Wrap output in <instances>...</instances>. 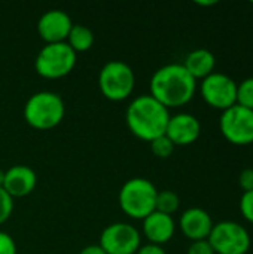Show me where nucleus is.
<instances>
[{
	"label": "nucleus",
	"mask_w": 253,
	"mask_h": 254,
	"mask_svg": "<svg viewBox=\"0 0 253 254\" xmlns=\"http://www.w3.org/2000/svg\"><path fill=\"white\" fill-rule=\"evenodd\" d=\"M151 94L164 107H182L188 104L197 91V80L183 64L171 63L160 67L149 82Z\"/></svg>",
	"instance_id": "obj_1"
},
{
	"label": "nucleus",
	"mask_w": 253,
	"mask_h": 254,
	"mask_svg": "<svg viewBox=\"0 0 253 254\" xmlns=\"http://www.w3.org/2000/svg\"><path fill=\"white\" fill-rule=\"evenodd\" d=\"M170 112L152 95L145 94L136 97L127 107L125 122L131 134L137 138L151 143L157 137L166 134Z\"/></svg>",
	"instance_id": "obj_2"
},
{
	"label": "nucleus",
	"mask_w": 253,
	"mask_h": 254,
	"mask_svg": "<svg viewBox=\"0 0 253 254\" xmlns=\"http://www.w3.org/2000/svg\"><path fill=\"white\" fill-rule=\"evenodd\" d=\"M66 106L63 98L51 91H39L28 97L24 104L25 122L39 131L55 128L64 118Z\"/></svg>",
	"instance_id": "obj_3"
},
{
	"label": "nucleus",
	"mask_w": 253,
	"mask_h": 254,
	"mask_svg": "<svg viewBox=\"0 0 253 254\" xmlns=\"http://www.w3.org/2000/svg\"><path fill=\"white\" fill-rule=\"evenodd\" d=\"M155 185L143 177H133L127 180L119 190V207L131 219L143 220L155 211L157 201Z\"/></svg>",
	"instance_id": "obj_4"
},
{
	"label": "nucleus",
	"mask_w": 253,
	"mask_h": 254,
	"mask_svg": "<svg viewBox=\"0 0 253 254\" xmlns=\"http://www.w3.org/2000/svg\"><path fill=\"white\" fill-rule=\"evenodd\" d=\"M76 65V52L66 43H46L36 55L34 68L45 79H61Z\"/></svg>",
	"instance_id": "obj_5"
},
{
	"label": "nucleus",
	"mask_w": 253,
	"mask_h": 254,
	"mask_svg": "<svg viewBox=\"0 0 253 254\" xmlns=\"http://www.w3.org/2000/svg\"><path fill=\"white\" fill-rule=\"evenodd\" d=\"M136 76L133 68L119 60L106 63L98 73V86L101 94L110 101L128 98L134 89Z\"/></svg>",
	"instance_id": "obj_6"
},
{
	"label": "nucleus",
	"mask_w": 253,
	"mask_h": 254,
	"mask_svg": "<svg viewBox=\"0 0 253 254\" xmlns=\"http://www.w3.org/2000/svg\"><path fill=\"white\" fill-rule=\"evenodd\" d=\"M207 241L215 254H248L252 246L249 231L233 220L215 223Z\"/></svg>",
	"instance_id": "obj_7"
},
{
	"label": "nucleus",
	"mask_w": 253,
	"mask_h": 254,
	"mask_svg": "<svg viewBox=\"0 0 253 254\" xmlns=\"http://www.w3.org/2000/svg\"><path fill=\"white\" fill-rule=\"evenodd\" d=\"M219 129L224 138L234 146L253 144V110L234 104L222 112Z\"/></svg>",
	"instance_id": "obj_8"
},
{
	"label": "nucleus",
	"mask_w": 253,
	"mask_h": 254,
	"mask_svg": "<svg viewBox=\"0 0 253 254\" xmlns=\"http://www.w3.org/2000/svg\"><path fill=\"white\" fill-rule=\"evenodd\" d=\"M200 92L206 104L216 110H227L237 104V83L225 73L213 71L200 83Z\"/></svg>",
	"instance_id": "obj_9"
},
{
	"label": "nucleus",
	"mask_w": 253,
	"mask_h": 254,
	"mask_svg": "<svg viewBox=\"0 0 253 254\" xmlns=\"http://www.w3.org/2000/svg\"><path fill=\"white\" fill-rule=\"evenodd\" d=\"M98 246L106 254H136L142 246L140 234L133 225L116 222L103 229Z\"/></svg>",
	"instance_id": "obj_10"
},
{
	"label": "nucleus",
	"mask_w": 253,
	"mask_h": 254,
	"mask_svg": "<svg viewBox=\"0 0 253 254\" xmlns=\"http://www.w3.org/2000/svg\"><path fill=\"white\" fill-rule=\"evenodd\" d=\"M73 27L70 15L61 9H49L37 21V33L46 43L66 42Z\"/></svg>",
	"instance_id": "obj_11"
},
{
	"label": "nucleus",
	"mask_w": 253,
	"mask_h": 254,
	"mask_svg": "<svg viewBox=\"0 0 253 254\" xmlns=\"http://www.w3.org/2000/svg\"><path fill=\"white\" fill-rule=\"evenodd\" d=\"M201 134V124L197 116L191 113H177L170 116L166 135L174 146H189L198 140Z\"/></svg>",
	"instance_id": "obj_12"
},
{
	"label": "nucleus",
	"mask_w": 253,
	"mask_h": 254,
	"mask_svg": "<svg viewBox=\"0 0 253 254\" xmlns=\"http://www.w3.org/2000/svg\"><path fill=\"white\" fill-rule=\"evenodd\" d=\"M213 220L210 217V214L198 207H192L188 208L182 213L180 220H179V226L182 234L192 241H201V240H207L212 229H213Z\"/></svg>",
	"instance_id": "obj_13"
},
{
	"label": "nucleus",
	"mask_w": 253,
	"mask_h": 254,
	"mask_svg": "<svg viewBox=\"0 0 253 254\" xmlns=\"http://www.w3.org/2000/svg\"><path fill=\"white\" fill-rule=\"evenodd\" d=\"M37 185V174L27 165H13L4 171L3 189L10 198H22L30 195Z\"/></svg>",
	"instance_id": "obj_14"
},
{
	"label": "nucleus",
	"mask_w": 253,
	"mask_h": 254,
	"mask_svg": "<svg viewBox=\"0 0 253 254\" xmlns=\"http://www.w3.org/2000/svg\"><path fill=\"white\" fill-rule=\"evenodd\" d=\"M176 231V223L171 216L154 211L143 219V234L151 244L163 246L169 243Z\"/></svg>",
	"instance_id": "obj_15"
},
{
	"label": "nucleus",
	"mask_w": 253,
	"mask_h": 254,
	"mask_svg": "<svg viewBox=\"0 0 253 254\" xmlns=\"http://www.w3.org/2000/svg\"><path fill=\"white\" fill-rule=\"evenodd\" d=\"M215 65H216V58L213 52H210L206 48H198L191 51L183 61V67L195 80L197 79L203 80L204 77L210 76L215 71Z\"/></svg>",
	"instance_id": "obj_16"
},
{
	"label": "nucleus",
	"mask_w": 253,
	"mask_h": 254,
	"mask_svg": "<svg viewBox=\"0 0 253 254\" xmlns=\"http://www.w3.org/2000/svg\"><path fill=\"white\" fill-rule=\"evenodd\" d=\"M66 43L78 54V52H85L88 49H91V46L94 45V34L92 31L82 25V24H73Z\"/></svg>",
	"instance_id": "obj_17"
},
{
	"label": "nucleus",
	"mask_w": 253,
	"mask_h": 254,
	"mask_svg": "<svg viewBox=\"0 0 253 254\" xmlns=\"http://www.w3.org/2000/svg\"><path fill=\"white\" fill-rule=\"evenodd\" d=\"M180 199L176 192L173 190H158L157 201H155V211L171 216L179 210Z\"/></svg>",
	"instance_id": "obj_18"
},
{
	"label": "nucleus",
	"mask_w": 253,
	"mask_h": 254,
	"mask_svg": "<svg viewBox=\"0 0 253 254\" xmlns=\"http://www.w3.org/2000/svg\"><path fill=\"white\" fill-rule=\"evenodd\" d=\"M237 104L253 110V77L237 83Z\"/></svg>",
	"instance_id": "obj_19"
},
{
	"label": "nucleus",
	"mask_w": 253,
	"mask_h": 254,
	"mask_svg": "<svg viewBox=\"0 0 253 254\" xmlns=\"http://www.w3.org/2000/svg\"><path fill=\"white\" fill-rule=\"evenodd\" d=\"M151 152L157 156V158H163V159H166V158H169L171 153H173V150H174V144L171 143V140L164 134V135H161V137H157L155 140H152L151 143Z\"/></svg>",
	"instance_id": "obj_20"
},
{
	"label": "nucleus",
	"mask_w": 253,
	"mask_h": 254,
	"mask_svg": "<svg viewBox=\"0 0 253 254\" xmlns=\"http://www.w3.org/2000/svg\"><path fill=\"white\" fill-rule=\"evenodd\" d=\"M13 211V198L7 195V192L0 188V225H3Z\"/></svg>",
	"instance_id": "obj_21"
},
{
	"label": "nucleus",
	"mask_w": 253,
	"mask_h": 254,
	"mask_svg": "<svg viewBox=\"0 0 253 254\" xmlns=\"http://www.w3.org/2000/svg\"><path fill=\"white\" fill-rule=\"evenodd\" d=\"M240 213L246 222L253 225V190L243 192L240 198Z\"/></svg>",
	"instance_id": "obj_22"
},
{
	"label": "nucleus",
	"mask_w": 253,
	"mask_h": 254,
	"mask_svg": "<svg viewBox=\"0 0 253 254\" xmlns=\"http://www.w3.org/2000/svg\"><path fill=\"white\" fill-rule=\"evenodd\" d=\"M0 254H16V244L13 238L3 231H0Z\"/></svg>",
	"instance_id": "obj_23"
},
{
	"label": "nucleus",
	"mask_w": 253,
	"mask_h": 254,
	"mask_svg": "<svg viewBox=\"0 0 253 254\" xmlns=\"http://www.w3.org/2000/svg\"><path fill=\"white\" fill-rule=\"evenodd\" d=\"M186 254H215V252L207 240H201V241H192L191 246L188 247Z\"/></svg>",
	"instance_id": "obj_24"
},
{
	"label": "nucleus",
	"mask_w": 253,
	"mask_h": 254,
	"mask_svg": "<svg viewBox=\"0 0 253 254\" xmlns=\"http://www.w3.org/2000/svg\"><path fill=\"white\" fill-rule=\"evenodd\" d=\"M239 185L243 192L253 190V168H245L239 176Z\"/></svg>",
	"instance_id": "obj_25"
},
{
	"label": "nucleus",
	"mask_w": 253,
	"mask_h": 254,
	"mask_svg": "<svg viewBox=\"0 0 253 254\" xmlns=\"http://www.w3.org/2000/svg\"><path fill=\"white\" fill-rule=\"evenodd\" d=\"M136 254H167L166 250L163 249V246H157V244H146V246H140V249L137 250Z\"/></svg>",
	"instance_id": "obj_26"
},
{
	"label": "nucleus",
	"mask_w": 253,
	"mask_h": 254,
	"mask_svg": "<svg viewBox=\"0 0 253 254\" xmlns=\"http://www.w3.org/2000/svg\"><path fill=\"white\" fill-rule=\"evenodd\" d=\"M79 254H106L104 253V250L98 246V244H91V246H86V247H84Z\"/></svg>",
	"instance_id": "obj_27"
},
{
	"label": "nucleus",
	"mask_w": 253,
	"mask_h": 254,
	"mask_svg": "<svg viewBox=\"0 0 253 254\" xmlns=\"http://www.w3.org/2000/svg\"><path fill=\"white\" fill-rule=\"evenodd\" d=\"M197 4H200V6H213V4H216V1H195Z\"/></svg>",
	"instance_id": "obj_28"
},
{
	"label": "nucleus",
	"mask_w": 253,
	"mask_h": 254,
	"mask_svg": "<svg viewBox=\"0 0 253 254\" xmlns=\"http://www.w3.org/2000/svg\"><path fill=\"white\" fill-rule=\"evenodd\" d=\"M3 182H4V171L0 170V188H3Z\"/></svg>",
	"instance_id": "obj_29"
}]
</instances>
